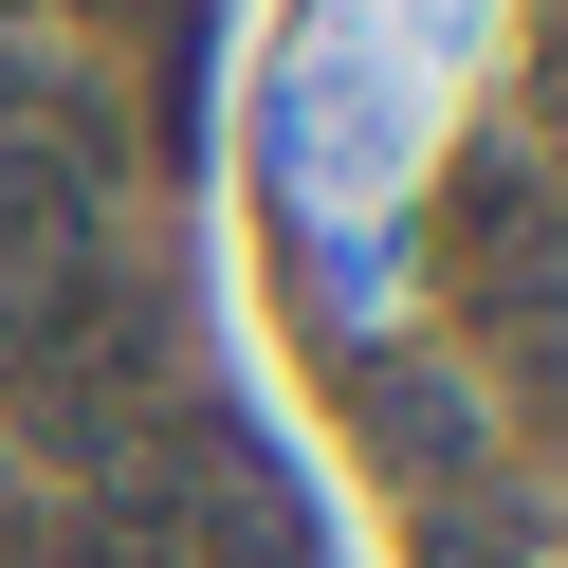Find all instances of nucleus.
Wrapping results in <instances>:
<instances>
[{"label": "nucleus", "mask_w": 568, "mask_h": 568, "mask_svg": "<svg viewBox=\"0 0 568 568\" xmlns=\"http://www.w3.org/2000/svg\"><path fill=\"white\" fill-rule=\"evenodd\" d=\"M92 275H111V239H92V165L38 148V129H0V367H19Z\"/></svg>", "instance_id": "1"}, {"label": "nucleus", "mask_w": 568, "mask_h": 568, "mask_svg": "<svg viewBox=\"0 0 568 568\" xmlns=\"http://www.w3.org/2000/svg\"><path fill=\"white\" fill-rule=\"evenodd\" d=\"M367 440H385V477H404V495L495 477V422H477V385H458V367H367Z\"/></svg>", "instance_id": "2"}, {"label": "nucleus", "mask_w": 568, "mask_h": 568, "mask_svg": "<svg viewBox=\"0 0 568 568\" xmlns=\"http://www.w3.org/2000/svg\"><path fill=\"white\" fill-rule=\"evenodd\" d=\"M550 531H531V495L514 477H458V495H422V568H531Z\"/></svg>", "instance_id": "3"}, {"label": "nucleus", "mask_w": 568, "mask_h": 568, "mask_svg": "<svg viewBox=\"0 0 568 568\" xmlns=\"http://www.w3.org/2000/svg\"><path fill=\"white\" fill-rule=\"evenodd\" d=\"M531 568H568V550H531Z\"/></svg>", "instance_id": "4"}]
</instances>
